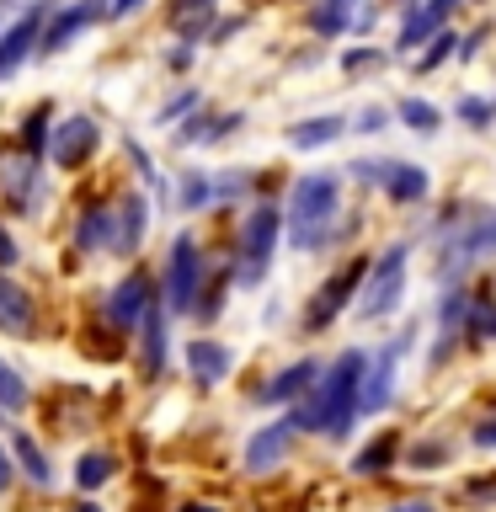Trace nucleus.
<instances>
[{
	"label": "nucleus",
	"mask_w": 496,
	"mask_h": 512,
	"mask_svg": "<svg viewBox=\"0 0 496 512\" xmlns=\"http://www.w3.org/2000/svg\"><path fill=\"white\" fill-rule=\"evenodd\" d=\"M294 438H299L294 411H283V416H272V422L251 427V438L240 443V470H246V475H272V470H283L288 454H294Z\"/></svg>",
	"instance_id": "nucleus-9"
},
{
	"label": "nucleus",
	"mask_w": 496,
	"mask_h": 512,
	"mask_svg": "<svg viewBox=\"0 0 496 512\" xmlns=\"http://www.w3.org/2000/svg\"><path fill=\"white\" fill-rule=\"evenodd\" d=\"M11 459H16V475H27L38 491H54V464H48V454L27 427H11Z\"/></svg>",
	"instance_id": "nucleus-23"
},
{
	"label": "nucleus",
	"mask_w": 496,
	"mask_h": 512,
	"mask_svg": "<svg viewBox=\"0 0 496 512\" xmlns=\"http://www.w3.org/2000/svg\"><path fill=\"white\" fill-rule=\"evenodd\" d=\"M203 288H208V256H203L198 240L182 230L171 240L166 278H160V299H166L171 315H192V310H198V299H203Z\"/></svg>",
	"instance_id": "nucleus-5"
},
{
	"label": "nucleus",
	"mask_w": 496,
	"mask_h": 512,
	"mask_svg": "<svg viewBox=\"0 0 496 512\" xmlns=\"http://www.w3.org/2000/svg\"><path fill=\"white\" fill-rule=\"evenodd\" d=\"M192 54H198V43H182V48H171V54H166V64H171V70H187Z\"/></svg>",
	"instance_id": "nucleus-48"
},
{
	"label": "nucleus",
	"mask_w": 496,
	"mask_h": 512,
	"mask_svg": "<svg viewBox=\"0 0 496 512\" xmlns=\"http://www.w3.org/2000/svg\"><path fill=\"white\" fill-rule=\"evenodd\" d=\"M368 256H352V262H342L331 272L326 283L310 294V304H304V336H320L326 326H336L342 315H352V304H358V288H363V278H368Z\"/></svg>",
	"instance_id": "nucleus-6"
},
{
	"label": "nucleus",
	"mask_w": 496,
	"mask_h": 512,
	"mask_svg": "<svg viewBox=\"0 0 496 512\" xmlns=\"http://www.w3.org/2000/svg\"><path fill=\"white\" fill-rule=\"evenodd\" d=\"M48 139H54V128H48V102H38L22 118V150L38 160V155H48Z\"/></svg>",
	"instance_id": "nucleus-35"
},
{
	"label": "nucleus",
	"mask_w": 496,
	"mask_h": 512,
	"mask_svg": "<svg viewBox=\"0 0 496 512\" xmlns=\"http://www.w3.org/2000/svg\"><path fill=\"white\" fill-rule=\"evenodd\" d=\"M384 59H390L384 48H352V54L342 59V70H347V75H363V70H368V75H379V70H384Z\"/></svg>",
	"instance_id": "nucleus-40"
},
{
	"label": "nucleus",
	"mask_w": 496,
	"mask_h": 512,
	"mask_svg": "<svg viewBox=\"0 0 496 512\" xmlns=\"http://www.w3.org/2000/svg\"><path fill=\"white\" fill-rule=\"evenodd\" d=\"M448 54H454V59H459V38H454V32H448V27H443V32H438V38H432V43L422 48V54H416V70H422V75H427V70H438V64H443Z\"/></svg>",
	"instance_id": "nucleus-39"
},
{
	"label": "nucleus",
	"mask_w": 496,
	"mask_h": 512,
	"mask_svg": "<svg viewBox=\"0 0 496 512\" xmlns=\"http://www.w3.org/2000/svg\"><path fill=\"white\" fill-rule=\"evenodd\" d=\"M390 118L395 112L390 107H379V102H368L358 118H352V134H384V128H390Z\"/></svg>",
	"instance_id": "nucleus-41"
},
{
	"label": "nucleus",
	"mask_w": 496,
	"mask_h": 512,
	"mask_svg": "<svg viewBox=\"0 0 496 512\" xmlns=\"http://www.w3.org/2000/svg\"><path fill=\"white\" fill-rule=\"evenodd\" d=\"M464 315H470V288L454 283L438 294V310H432V320H438V336H459L464 331Z\"/></svg>",
	"instance_id": "nucleus-32"
},
{
	"label": "nucleus",
	"mask_w": 496,
	"mask_h": 512,
	"mask_svg": "<svg viewBox=\"0 0 496 512\" xmlns=\"http://www.w3.org/2000/svg\"><path fill=\"white\" fill-rule=\"evenodd\" d=\"M363 368H368V347L336 352L326 363V374L315 379V390L304 395L299 406H288L299 432H315V438H326V443H347L352 427H358V416H363Z\"/></svg>",
	"instance_id": "nucleus-1"
},
{
	"label": "nucleus",
	"mask_w": 496,
	"mask_h": 512,
	"mask_svg": "<svg viewBox=\"0 0 496 512\" xmlns=\"http://www.w3.org/2000/svg\"><path fill=\"white\" fill-rule=\"evenodd\" d=\"M112 475H118V459H112V448H86V454L75 459V470H70V480H75V486L86 491V496L107 491Z\"/></svg>",
	"instance_id": "nucleus-29"
},
{
	"label": "nucleus",
	"mask_w": 496,
	"mask_h": 512,
	"mask_svg": "<svg viewBox=\"0 0 496 512\" xmlns=\"http://www.w3.org/2000/svg\"><path fill=\"white\" fill-rule=\"evenodd\" d=\"M0 427H6V411H0Z\"/></svg>",
	"instance_id": "nucleus-54"
},
{
	"label": "nucleus",
	"mask_w": 496,
	"mask_h": 512,
	"mask_svg": "<svg viewBox=\"0 0 496 512\" xmlns=\"http://www.w3.org/2000/svg\"><path fill=\"white\" fill-rule=\"evenodd\" d=\"M176 512H219V507H214V502H182Z\"/></svg>",
	"instance_id": "nucleus-52"
},
{
	"label": "nucleus",
	"mask_w": 496,
	"mask_h": 512,
	"mask_svg": "<svg viewBox=\"0 0 496 512\" xmlns=\"http://www.w3.org/2000/svg\"><path fill=\"white\" fill-rule=\"evenodd\" d=\"M342 219V171H304L288 187V208H283V240L294 251H320L331 246Z\"/></svg>",
	"instance_id": "nucleus-2"
},
{
	"label": "nucleus",
	"mask_w": 496,
	"mask_h": 512,
	"mask_svg": "<svg viewBox=\"0 0 496 512\" xmlns=\"http://www.w3.org/2000/svg\"><path fill=\"white\" fill-rule=\"evenodd\" d=\"M454 6H459V0H422V6H411V11H406V22H400L395 48H400L406 59L416 54V48H427V43L443 32L448 16H454Z\"/></svg>",
	"instance_id": "nucleus-17"
},
{
	"label": "nucleus",
	"mask_w": 496,
	"mask_h": 512,
	"mask_svg": "<svg viewBox=\"0 0 496 512\" xmlns=\"http://www.w3.org/2000/svg\"><path fill=\"white\" fill-rule=\"evenodd\" d=\"M278 240H283V208H272V203H256L251 214L240 219L235 251H240V262H256V267H267V262H272V251H278Z\"/></svg>",
	"instance_id": "nucleus-12"
},
{
	"label": "nucleus",
	"mask_w": 496,
	"mask_h": 512,
	"mask_svg": "<svg viewBox=\"0 0 496 512\" xmlns=\"http://www.w3.org/2000/svg\"><path fill=\"white\" fill-rule=\"evenodd\" d=\"M406 288H411V246L395 240V246H384L374 256V267H368V278L358 288V304H352V320H363V326L390 320L400 310V299H406Z\"/></svg>",
	"instance_id": "nucleus-3"
},
{
	"label": "nucleus",
	"mask_w": 496,
	"mask_h": 512,
	"mask_svg": "<svg viewBox=\"0 0 496 512\" xmlns=\"http://www.w3.org/2000/svg\"><path fill=\"white\" fill-rule=\"evenodd\" d=\"M304 22H310L315 38H342V32L358 27V0H315Z\"/></svg>",
	"instance_id": "nucleus-25"
},
{
	"label": "nucleus",
	"mask_w": 496,
	"mask_h": 512,
	"mask_svg": "<svg viewBox=\"0 0 496 512\" xmlns=\"http://www.w3.org/2000/svg\"><path fill=\"white\" fill-rule=\"evenodd\" d=\"M395 118L406 123L411 134H422V139H432V134L443 128V112L432 107L427 96H400V102H395Z\"/></svg>",
	"instance_id": "nucleus-33"
},
{
	"label": "nucleus",
	"mask_w": 496,
	"mask_h": 512,
	"mask_svg": "<svg viewBox=\"0 0 496 512\" xmlns=\"http://www.w3.org/2000/svg\"><path fill=\"white\" fill-rule=\"evenodd\" d=\"M102 16H112V6H102V0H75V6L54 11V16H48V27H43V54L70 48L80 32H86L91 22H102Z\"/></svg>",
	"instance_id": "nucleus-16"
},
{
	"label": "nucleus",
	"mask_w": 496,
	"mask_h": 512,
	"mask_svg": "<svg viewBox=\"0 0 496 512\" xmlns=\"http://www.w3.org/2000/svg\"><path fill=\"white\" fill-rule=\"evenodd\" d=\"M459 342L464 347H496V294L491 288H475L470 294V315H464Z\"/></svg>",
	"instance_id": "nucleus-24"
},
{
	"label": "nucleus",
	"mask_w": 496,
	"mask_h": 512,
	"mask_svg": "<svg viewBox=\"0 0 496 512\" xmlns=\"http://www.w3.org/2000/svg\"><path fill=\"white\" fill-rule=\"evenodd\" d=\"M320 374H326V368H320V358H294L288 368H278V374H272L262 390H256V400H262V406H299V400L315 390Z\"/></svg>",
	"instance_id": "nucleus-15"
},
{
	"label": "nucleus",
	"mask_w": 496,
	"mask_h": 512,
	"mask_svg": "<svg viewBox=\"0 0 496 512\" xmlns=\"http://www.w3.org/2000/svg\"><path fill=\"white\" fill-rule=\"evenodd\" d=\"M470 443H475V448H486V454H491V448H496V411H491V416H480V422H475V432H470Z\"/></svg>",
	"instance_id": "nucleus-45"
},
{
	"label": "nucleus",
	"mask_w": 496,
	"mask_h": 512,
	"mask_svg": "<svg viewBox=\"0 0 496 512\" xmlns=\"http://www.w3.org/2000/svg\"><path fill=\"white\" fill-rule=\"evenodd\" d=\"M144 6V0H112V16H134Z\"/></svg>",
	"instance_id": "nucleus-51"
},
{
	"label": "nucleus",
	"mask_w": 496,
	"mask_h": 512,
	"mask_svg": "<svg viewBox=\"0 0 496 512\" xmlns=\"http://www.w3.org/2000/svg\"><path fill=\"white\" fill-rule=\"evenodd\" d=\"M342 171L363 187H384V160H352V166H342Z\"/></svg>",
	"instance_id": "nucleus-43"
},
{
	"label": "nucleus",
	"mask_w": 496,
	"mask_h": 512,
	"mask_svg": "<svg viewBox=\"0 0 496 512\" xmlns=\"http://www.w3.org/2000/svg\"><path fill=\"white\" fill-rule=\"evenodd\" d=\"M347 134V118H336V112H326V118H304L288 128V144L294 150H326V144H336Z\"/></svg>",
	"instance_id": "nucleus-30"
},
{
	"label": "nucleus",
	"mask_w": 496,
	"mask_h": 512,
	"mask_svg": "<svg viewBox=\"0 0 496 512\" xmlns=\"http://www.w3.org/2000/svg\"><path fill=\"white\" fill-rule=\"evenodd\" d=\"M214 11H219V0H176V6H171V32L182 43H203L208 32H214V27H208V22H214Z\"/></svg>",
	"instance_id": "nucleus-26"
},
{
	"label": "nucleus",
	"mask_w": 496,
	"mask_h": 512,
	"mask_svg": "<svg viewBox=\"0 0 496 512\" xmlns=\"http://www.w3.org/2000/svg\"><path fill=\"white\" fill-rule=\"evenodd\" d=\"M470 502H496V480H486V486H470Z\"/></svg>",
	"instance_id": "nucleus-50"
},
{
	"label": "nucleus",
	"mask_w": 496,
	"mask_h": 512,
	"mask_svg": "<svg viewBox=\"0 0 496 512\" xmlns=\"http://www.w3.org/2000/svg\"><path fill=\"white\" fill-rule=\"evenodd\" d=\"M22 267V246H16V235L0 224V272H16Z\"/></svg>",
	"instance_id": "nucleus-44"
},
{
	"label": "nucleus",
	"mask_w": 496,
	"mask_h": 512,
	"mask_svg": "<svg viewBox=\"0 0 496 512\" xmlns=\"http://www.w3.org/2000/svg\"><path fill=\"white\" fill-rule=\"evenodd\" d=\"M144 230H150V198L144 192H123L118 203H112V235H107V256H139L144 246Z\"/></svg>",
	"instance_id": "nucleus-13"
},
{
	"label": "nucleus",
	"mask_w": 496,
	"mask_h": 512,
	"mask_svg": "<svg viewBox=\"0 0 496 512\" xmlns=\"http://www.w3.org/2000/svg\"><path fill=\"white\" fill-rule=\"evenodd\" d=\"M123 150H128V160H134V166H139L144 187H155V198H160V203H171V192H166V176L155 171V160L144 155V144H139V139H123Z\"/></svg>",
	"instance_id": "nucleus-38"
},
{
	"label": "nucleus",
	"mask_w": 496,
	"mask_h": 512,
	"mask_svg": "<svg viewBox=\"0 0 496 512\" xmlns=\"http://www.w3.org/2000/svg\"><path fill=\"white\" fill-rule=\"evenodd\" d=\"M240 123H246L240 112H203V107H198L182 128H176V144H182V150H192V144H198V150H203V144L230 139V128H240Z\"/></svg>",
	"instance_id": "nucleus-22"
},
{
	"label": "nucleus",
	"mask_w": 496,
	"mask_h": 512,
	"mask_svg": "<svg viewBox=\"0 0 496 512\" xmlns=\"http://www.w3.org/2000/svg\"><path fill=\"white\" fill-rule=\"evenodd\" d=\"M11 486H16V459H11V448L0 443V496H6Z\"/></svg>",
	"instance_id": "nucleus-47"
},
{
	"label": "nucleus",
	"mask_w": 496,
	"mask_h": 512,
	"mask_svg": "<svg viewBox=\"0 0 496 512\" xmlns=\"http://www.w3.org/2000/svg\"><path fill=\"white\" fill-rule=\"evenodd\" d=\"M0 331L16 336V342H27V336L38 331V299H32L11 272H0Z\"/></svg>",
	"instance_id": "nucleus-19"
},
{
	"label": "nucleus",
	"mask_w": 496,
	"mask_h": 512,
	"mask_svg": "<svg viewBox=\"0 0 496 512\" xmlns=\"http://www.w3.org/2000/svg\"><path fill=\"white\" fill-rule=\"evenodd\" d=\"M70 512H107L102 502H80V507H70Z\"/></svg>",
	"instance_id": "nucleus-53"
},
{
	"label": "nucleus",
	"mask_w": 496,
	"mask_h": 512,
	"mask_svg": "<svg viewBox=\"0 0 496 512\" xmlns=\"http://www.w3.org/2000/svg\"><path fill=\"white\" fill-rule=\"evenodd\" d=\"M454 464V443L448 438H411L406 454H400V470L411 475H432V470H448Z\"/></svg>",
	"instance_id": "nucleus-28"
},
{
	"label": "nucleus",
	"mask_w": 496,
	"mask_h": 512,
	"mask_svg": "<svg viewBox=\"0 0 496 512\" xmlns=\"http://www.w3.org/2000/svg\"><path fill=\"white\" fill-rule=\"evenodd\" d=\"M390 512H438V507H432L427 496H406V502H395Z\"/></svg>",
	"instance_id": "nucleus-49"
},
{
	"label": "nucleus",
	"mask_w": 496,
	"mask_h": 512,
	"mask_svg": "<svg viewBox=\"0 0 496 512\" xmlns=\"http://www.w3.org/2000/svg\"><path fill=\"white\" fill-rule=\"evenodd\" d=\"M48 16H54V6H48V0H32L27 16H16V22L0 32V80H11L32 54H43V27H48Z\"/></svg>",
	"instance_id": "nucleus-10"
},
{
	"label": "nucleus",
	"mask_w": 496,
	"mask_h": 512,
	"mask_svg": "<svg viewBox=\"0 0 496 512\" xmlns=\"http://www.w3.org/2000/svg\"><path fill=\"white\" fill-rule=\"evenodd\" d=\"M187 107H198V86H187V91H176V96H171V102H166V107H160V112H155V128H166L171 118H182V112H187Z\"/></svg>",
	"instance_id": "nucleus-42"
},
{
	"label": "nucleus",
	"mask_w": 496,
	"mask_h": 512,
	"mask_svg": "<svg viewBox=\"0 0 496 512\" xmlns=\"http://www.w3.org/2000/svg\"><path fill=\"white\" fill-rule=\"evenodd\" d=\"M27 400H32V390H27V379L16 374V368L0 358V411L6 416H16V411H27Z\"/></svg>",
	"instance_id": "nucleus-36"
},
{
	"label": "nucleus",
	"mask_w": 496,
	"mask_h": 512,
	"mask_svg": "<svg viewBox=\"0 0 496 512\" xmlns=\"http://www.w3.org/2000/svg\"><path fill=\"white\" fill-rule=\"evenodd\" d=\"M400 454H406V438H400V432H374V438L352 454V475L358 480H384L390 470H400Z\"/></svg>",
	"instance_id": "nucleus-20"
},
{
	"label": "nucleus",
	"mask_w": 496,
	"mask_h": 512,
	"mask_svg": "<svg viewBox=\"0 0 496 512\" xmlns=\"http://www.w3.org/2000/svg\"><path fill=\"white\" fill-rule=\"evenodd\" d=\"M96 150H102V128H96V118L75 112V118H59V123H54V139H48V160H54L59 171H80Z\"/></svg>",
	"instance_id": "nucleus-11"
},
{
	"label": "nucleus",
	"mask_w": 496,
	"mask_h": 512,
	"mask_svg": "<svg viewBox=\"0 0 496 512\" xmlns=\"http://www.w3.org/2000/svg\"><path fill=\"white\" fill-rule=\"evenodd\" d=\"M427 192H432L427 166H411V160H384V198H390L395 208L427 203Z\"/></svg>",
	"instance_id": "nucleus-21"
},
{
	"label": "nucleus",
	"mask_w": 496,
	"mask_h": 512,
	"mask_svg": "<svg viewBox=\"0 0 496 512\" xmlns=\"http://www.w3.org/2000/svg\"><path fill=\"white\" fill-rule=\"evenodd\" d=\"M454 118H459L464 128H475V134H486V128L496 123V112H491L486 96H459V102H454Z\"/></svg>",
	"instance_id": "nucleus-37"
},
{
	"label": "nucleus",
	"mask_w": 496,
	"mask_h": 512,
	"mask_svg": "<svg viewBox=\"0 0 496 512\" xmlns=\"http://www.w3.org/2000/svg\"><path fill=\"white\" fill-rule=\"evenodd\" d=\"M246 187H251V176H246V171H230V176H219V182H214L219 198H240Z\"/></svg>",
	"instance_id": "nucleus-46"
},
{
	"label": "nucleus",
	"mask_w": 496,
	"mask_h": 512,
	"mask_svg": "<svg viewBox=\"0 0 496 512\" xmlns=\"http://www.w3.org/2000/svg\"><path fill=\"white\" fill-rule=\"evenodd\" d=\"M496 256V214H470L454 235L443 240V262H438V283H459L475 262Z\"/></svg>",
	"instance_id": "nucleus-8"
},
{
	"label": "nucleus",
	"mask_w": 496,
	"mask_h": 512,
	"mask_svg": "<svg viewBox=\"0 0 496 512\" xmlns=\"http://www.w3.org/2000/svg\"><path fill=\"white\" fill-rule=\"evenodd\" d=\"M422 347V326L416 320H406L390 342L368 347V368H363V416H384L395 406L400 395V368H406V358Z\"/></svg>",
	"instance_id": "nucleus-4"
},
{
	"label": "nucleus",
	"mask_w": 496,
	"mask_h": 512,
	"mask_svg": "<svg viewBox=\"0 0 496 512\" xmlns=\"http://www.w3.org/2000/svg\"><path fill=\"white\" fill-rule=\"evenodd\" d=\"M491 112H496V96H491Z\"/></svg>",
	"instance_id": "nucleus-55"
},
{
	"label": "nucleus",
	"mask_w": 496,
	"mask_h": 512,
	"mask_svg": "<svg viewBox=\"0 0 496 512\" xmlns=\"http://www.w3.org/2000/svg\"><path fill=\"white\" fill-rule=\"evenodd\" d=\"M182 358H187V374L198 379L203 390H214V384H224V379H230V368H235V352L224 347L219 336H192Z\"/></svg>",
	"instance_id": "nucleus-18"
},
{
	"label": "nucleus",
	"mask_w": 496,
	"mask_h": 512,
	"mask_svg": "<svg viewBox=\"0 0 496 512\" xmlns=\"http://www.w3.org/2000/svg\"><path fill=\"white\" fill-rule=\"evenodd\" d=\"M107 235H112V203H91L75 224V246L86 256H107Z\"/></svg>",
	"instance_id": "nucleus-31"
},
{
	"label": "nucleus",
	"mask_w": 496,
	"mask_h": 512,
	"mask_svg": "<svg viewBox=\"0 0 496 512\" xmlns=\"http://www.w3.org/2000/svg\"><path fill=\"white\" fill-rule=\"evenodd\" d=\"M214 198H219L214 176H208V171H182V187H176V214H203Z\"/></svg>",
	"instance_id": "nucleus-34"
},
{
	"label": "nucleus",
	"mask_w": 496,
	"mask_h": 512,
	"mask_svg": "<svg viewBox=\"0 0 496 512\" xmlns=\"http://www.w3.org/2000/svg\"><path fill=\"white\" fill-rule=\"evenodd\" d=\"M155 304H160L155 278H150L144 267H128L123 278L102 294V320H107V326L118 331V336H128V331H139V326H144V315H150Z\"/></svg>",
	"instance_id": "nucleus-7"
},
{
	"label": "nucleus",
	"mask_w": 496,
	"mask_h": 512,
	"mask_svg": "<svg viewBox=\"0 0 496 512\" xmlns=\"http://www.w3.org/2000/svg\"><path fill=\"white\" fill-rule=\"evenodd\" d=\"M0 192H6V203L16 214H38L48 187H43V171L32 155H16V160H0Z\"/></svg>",
	"instance_id": "nucleus-14"
},
{
	"label": "nucleus",
	"mask_w": 496,
	"mask_h": 512,
	"mask_svg": "<svg viewBox=\"0 0 496 512\" xmlns=\"http://www.w3.org/2000/svg\"><path fill=\"white\" fill-rule=\"evenodd\" d=\"M166 320H171V310H166V299H160L155 304V310L150 315H144V374H150V379H160V374H166V342H171V336H166Z\"/></svg>",
	"instance_id": "nucleus-27"
}]
</instances>
